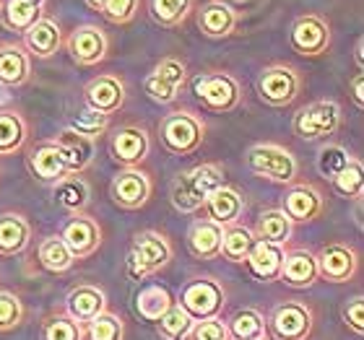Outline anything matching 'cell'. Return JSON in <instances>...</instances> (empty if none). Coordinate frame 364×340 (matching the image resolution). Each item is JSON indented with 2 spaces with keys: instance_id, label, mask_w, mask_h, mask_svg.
I'll list each match as a JSON object with an SVG mask.
<instances>
[{
  "instance_id": "30",
  "label": "cell",
  "mask_w": 364,
  "mask_h": 340,
  "mask_svg": "<svg viewBox=\"0 0 364 340\" xmlns=\"http://www.w3.org/2000/svg\"><path fill=\"white\" fill-rule=\"evenodd\" d=\"M221 234H224V229L216 226L213 221H208V219L196 221V224L190 226V234H188L190 252H193L198 260H213V257H219Z\"/></svg>"
},
{
  "instance_id": "5",
  "label": "cell",
  "mask_w": 364,
  "mask_h": 340,
  "mask_svg": "<svg viewBox=\"0 0 364 340\" xmlns=\"http://www.w3.org/2000/svg\"><path fill=\"white\" fill-rule=\"evenodd\" d=\"M245 161H247V169L255 177L276 182V185H291L299 174V164H296L294 153L276 143L252 146L250 151L245 153Z\"/></svg>"
},
{
  "instance_id": "40",
  "label": "cell",
  "mask_w": 364,
  "mask_h": 340,
  "mask_svg": "<svg viewBox=\"0 0 364 340\" xmlns=\"http://www.w3.org/2000/svg\"><path fill=\"white\" fill-rule=\"evenodd\" d=\"M68 130H73V133H78V136L91 138V141H94V138L105 136L107 130H109V117L102 114V112H97V109L84 106L81 112L70 114Z\"/></svg>"
},
{
  "instance_id": "8",
  "label": "cell",
  "mask_w": 364,
  "mask_h": 340,
  "mask_svg": "<svg viewBox=\"0 0 364 340\" xmlns=\"http://www.w3.org/2000/svg\"><path fill=\"white\" fill-rule=\"evenodd\" d=\"M341 128V106L331 99H320L294 114V133L302 141H328Z\"/></svg>"
},
{
  "instance_id": "36",
  "label": "cell",
  "mask_w": 364,
  "mask_h": 340,
  "mask_svg": "<svg viewBox=\"0 0 364 340\" xmlns=\"http://www.w3.org/2000/svg\"><path fill=\"white\" fill-rule=\"evenodd\" d=\"M331 187H333L336 195L346 197V200H354L359 203L364 195V167L359 159H351L346 167L338 174L331 177Z\"/></svg>"
},
{
  "instance_id": "48",
  "label": "cell",
  "mask_w": 364,
  "mask_h": 340,
  "mask_svg": "<svg viewBox=\"0 0 364 340\" xmlns=\"http://www.w3.org/2000/svg\"><path fill=\"white\" fill-rule=\"evenodd\" d=\"M144 91H146V97L151 99V102H156V104H172V102L180 97V91L167 84H161L154 73H149V76L144 78Z\"/></svg>"
},
{
  "instance_id": "12",
  "label": "cell",
  "mask_w": 364,
  "mask_h": 340,
  "mask_svg": "<svg viewBox=\"0 0 364 340\" xmlns=\"http://www.w3.org/2000/svg\"><path fill=\"white\" fill-rule=\"evenodd\" d=\"M63 239V244L68 247V252L73 255V260H86L102 247V226L99 221L89 213H73L65 224L63 231L58 234Z\"/></svg>"
},
{
  "instance_id": "16",
  "label": "cell",
  "mask_w": 364,
  "mask_h": 340,
  "mask_svg": "<svg viewBox=\"0 0 364 340\" xmlns=\"http://www.w3.org/2000/svg\"><path fill=\"white\" fill-rule=\"evenodd\" d=\"M149 151H151V138L144 128L138 125H125L112 136L109 141V153L112 159L122 167H141L146 159H149Z\"/></svg>"
},
{
  "instance_id": "38",
  "label": "cell",
  "mask_w": 364,
  "mask_h": 340,
  "mask_svg": "<svg viewBox=\"0 0 364 340\" xmlns=\"http://www.w3.org/2000/svg\"><path fill=\"white\" fill-rule=\"evenodd\" d=\"M149 11L151 18L167 29L180 26L193 11V0H149Z\"/></svg>"
},
{
  "instance_id": "14",
  "label": "cell",
  "mask_w": 364,
  "mask_h": 340,
  "mask_svg": "<svg viewBox=\"0 0 364 340\" xmlns=\"http://www.w3.org/2000/svg\"><path fill=\"white\" fill-rule=\"evenodd\" d=\"M281 211L287 213V219L291 224H310V221L320 219L326 211V200L320 187L310 185V182H299L284 192L281 197Z\"/></svg>"
},
{
  "instance_id": "46",
  "label": "cell",
  "mask_w": 364,
  "mask_h": 340,
  "mask_svg": "<svg viewBox=\"0 0 364 340\" xmlns=\"http://www.w3.org/2000/svg\"><path fill=\"white\" fill-rule=\"evenodd\" d=\"M185 340H229L227 322H221L219 317L193 322V327H190V333Z\"/></svg>"
},
{
  "instance_id": "1",
  "label": "cell",
  "mask_w": 364,
  "mask_h": 340,
  "mask_svg": "<svg viewBox=\"0 0 364 340\" xmlns=\"http://www.w3.org/2000/svg\"><path fill=\"white\" fill-rule=\"evenodd\" d=\"M224 169L219 164H200L185 174H177L172 187H169V200L180 213H196L203 208L205 197L224 187Z\"/></svg>"
},
{
  "instance_id": "49",
  "label": "cell",
  "mask_w": 364,
  "mask_h": 340,
  "mask_svg": "<svg viewBox=\"0 0 364 340\" xmlns=\"http://www.w3.org/2000/svg\"><path fill=\"white\" fill-rule=\"evenodd\" d=\"M341 317L349 330H354L357 335H364V299L362 296H354V299H349V302L343 304Z\"/></svg>"
},
{
  "instance_id": "39",
  "label": "cell",
  "mask_w": 364,
  "mask_h": 340,
  "mask_svg": "<svg viewBox=\"0 0 364 340\" xmlns=\"http://www.w3.org/2000/svg\"><path fill=\"white\" fill-rule=\"evenodd\" d=\"M39 340H84V325L68 314H50L39 327Z\"/></svg>"
},
{
  "instance_id": "2",
  "label": "cell",
  "mask_w": 364,
  "mask_h": 340,
  "mask_svg": "<svg viewBox=\"0 0 364 340\" xmlns=\"http://www.w3.org/2000/svg\"><path fill=\"white\" fill-rule=\"evenodd\" d=\"M227 304V288L213 275H196L182 286L177 296V307L188 314L193 322L219 317Z\"/></svg>"
},
{
  "instance_id": "3",
  "label": "cell",
  "mask_w": 364,
  "mask_h": 340,
  "mask_svg": "<svg viewBox=\"0 0 364 340\" xmlns=\"http://www.w3.org/2000/svg\"><path fill=\"white\" fill-rule=\"evenodd\" d=\"M172 260V244L159 231H141L136 234L128 250V275L136 280H144L154 273L164 270Z\"/></svg>"
},
{
  "instance_id": "25",
  "label": "cell",
  "mask_w": 364,
  "mask_h": 340,
  "mask_svg": "<svg viewBox=\"0 0 364 340\" xmlns=\"http://www.w3.org/2000/svg\"><path fill=\"white\" fill-rule=\"evenodd\" d=\"M26 164H29V172L39 182H47V185H55V182L68 174V169L63 164L60 151H58V146L53 141H45L37 148H31V153L26 156Z\"/></svg>"
},
{
  "instance_id": "29",
  "label": "cell",
  "mask_w": 364,
  "mask_h": 340,
  "mask_svg": "<svg viewBox=\"0 0 364 340\" xmlns=\"http://www.w3.org/2000/svg\"><path fill=\"white\" fill-rule=\"evenodd\" d=\"M55 200L68 213H84L91 203V187L81 174H65L53 185Z\"/></svg>"
},
{
  "instance_id": "19",
  "label": "cell",
  "mask_w": 364,
  "mask_h": 340,
  "mask_svg": "<svg viewBox=\"0 0 364 340\" xmlns=\"http://www.w3.org/2000/svg\"><path fill=\"white\" fill-rule=\"evenodd\" d=\"M65 312L70 319H76L78 325H86L94 317H99L102 312H107V296L99 286L91 283H81V286L70 288L65 296Z\"/></svg>"
},
{
  "instance_id": "24",
  "label": "cell",
  "mask_w": 364,
  "mask_h": 340,
  "mask_svg": "<svg viewBox=\"0 0 364 340\" xmlns=\"http://www.w3.org/2000/svg\"><path fill=\"white\" fill-rule=\"evenodd\" d=\"M31 57L21 45H0V86L6 89H18L29 81Z\"/></svg>"
},
{
  "instance_id": "41",
  "label": "cell",
  "mask_w": 364,
  "mask_h": 340,
  "mask_svg": "<svg viewBox=\"0 0 364 340\" xmlns=\"http://www.w3.org/2000/svg\"><path fill=\"white\" fill-rule=\"evenodd\" d=\"M86 340H122L125 338V322L112 312H102L99 317L84 325Z\"/></svg>"
},
{
  "instance_id": "4",
  "label": "cell",
  "mask_w": 364,
  "mask_h": 340,
  "mask_svg": "<svg viewBox=\"0 0 364 340\" xmlns=\"http://www.w3.org/2000/svg\"><path fill=\"white\" fill-rule=\"evenodd\" d=\"M161 146L172 156H190L196 153L205 141V122L193 112H172L159 122Z\"/></svg>"
},
{
  "instance_id": "51",
  "label": "cell",
  "mask_w": 364,
  "mask_h": 340,
  "mask_svg": "<svg viewBox=\"0 0 364 340\" xmlns=\"http://www.w3.org/2000/svg\"><path fill=\"white\" fill-rule=\"evenodd\" d=\"M354 60H357V70L362 73L364 70V39H357V47H354Z\"/></svg>"
},
{
  "instance_id": "42",
  "label": "cell",
  "mask_w": 364,
  "mask_h": 340,
  "mask_svg": "<svg viewBox=\"0 0 364 340\" xmlns=\"http://www.w3.org/2000/svg\"><path fill=\"white\" fill-rule=\"evenodd\" d=\"M190 327H193V319H190L177 304L156 322V330H159V335L164 340H185L190 333Z\"/></svg>"
},
{
  "instance_id": "28",
  "label": "cell",
  "mask_w": 364,
  "mask_h": 340,
  "mask_svg": "<svg viewBox=\"0 0 364 340\" xmlns=\"http://www.w3.org/2000/svg\"><path fill=\"white\" fill-rule=\"evenodd\" d=\"M29 141V122L18 109H0V156H16Z\"/></svg>"
},
{
  "instance_id": "35",
  "label": "cell",
  "mask_w": 364,
  "mask_h": 340,
  "mask_svg": "<svg viewBox=\"0 0 364 340\" xmlns=\"http://www.w3.org/2000/svg\"><path fill=\"white\" fill-rule=\"evenodd\" d=\"M37 257H39V265H42L47 273H55V275H58V273H68L70 268L76 265L73 255H70L68 247L63 244V239L58 234L45 236V239L39 242Z\"/></svg>"
},
{
  "instance_id": "9",
  "label": "cell",
  "mask_w": 364,
  "mask_h": 340,
  "mask_svg": "<svg viewBox=\"0 0 364 340\" xmlns=\"http://www.w3.org/2000/svg\"><path fill=\"white\" fill-rule=\"evenodd\" d=\"M302 91V78L291 65L276 62L263 68L258 78V94L268 106H289Z\"/></svg>"
},
{
  "instance_id": "33",
  "label": "cell",
  "mask_w": 364,
  "mask_h": 340,
  "mask_svg": "<svg viewBox=\"0 0 364 340\" xmlns=\"http://www.w3.org/2000/svg\"><path fill=\"white\" fill-rule=\"evenodd\" d=\"M175 304L177 302L172 299L169 288L159 286V283H151V286L141 288L136 296V312L146 322H159Z\"/></svg>"
},
{
  "instance_id": "44",
  "label": "cell",
  "mask_w": 364,
  "mask_h": 340,
  "mask_svg": "<svg viewBox=\"0 0 364 340\" xmlns=\"http://www.w3.org/2000/svg\"><path fill=\"white\" fill-rule=\"evenodd\" d=\"M23 322V302L11 291H0V333L16 330Z\"/></svg>"
},
{
  "instance_id": "11",
  "label": "cell",
  "mask_w": 364,
  "mask_h": 340,
  "mask_svg": "<svg viewBox=\"0 0 364 340\" xmlns=\"http://www.w3.org/2000/svg\"><path fill=\"white\" fill-rule=\"evenodd\" d=\"M289 47L302 57H320L331 47V26L315 13L299 16L289 29Z\"/></svg>"
},
{
  "instance_id": "7",
  "label": "cell",
  "mask_w": 364,
  "mask_h": 340,
  "mask_svg": "<svg viewBox=\"0 0 364 340\" xmlns=\"http://www.w3.org/2000/svg\"><path fill=\"white\" fill-rule=\"evenodd\" d=\"M266 322L273 340H310L315 330V312L302 302H281L273 307Z\"/></svg>"
},
{
  "instance_id": "50",
  "label": "cell",
  "mask_w": 364,
  "mask_h": 340,
  "mask_svg": "<svg viewBox=\"0 0 364 340\" xmlns=\"http://www.w3.org/2000/svg\"><path fill=\"white\" fill-rule=\"evenodd\" d=\"M349 89H351V99H354V104L362 109V106H364V76H362V73H357V76L351 78Z\"/></svg>"
},
{
  "instance_id": "31",
  "label": "cell",
  "mask_w": 364,
  "mask_h": 340,
  "mask_svg": "<svg viewBox=\"0 0 364 340\" xmlns=\"http://www.w3.org/2000/svg\"><path fill=\"white\" fill-rule=\"evenodd\" d=\"M252 234H255V239H260V242L284 247V244L291 239V234H294V224L287 219V213L281 211V208H271V211L260 213L258 226L252 229Z\"/></svg>"
},
{
  "instance_id": "21",
  "label": "cell",
  "mask_w": 364,
  "mask_h": 340,
  "mask_svg": "<svg viewBox=\"0 0 364 340\" xmlns=\"http://www.w3.org/2000/svg\"><path fill=\"white\" fill-rule=\"evenodd\" d=\"M284 247L279 244H268V242H260L255 239L252 244L250 255H247V268L260 283H273V280L281 278V268H284Z\"/></svg>"
},
{
  "instance_id": "43",
  "label": "cell",
  "mask_w": 364,
  "mask_h": 340,
  "mask_svg": "<svg viewBox=\"0 0 364 340\" xmlns=\"http://www.w3.org/2000/svg\"><path fill=\"white\" fill-rule=\"evenodd\" d=\"M354 159L343 146H338V143H326L323 148L318 151V172L323 174V177H333V174H338L341 172L349 161Z\"/></svg>"
},
{
  "instance_id": "53",
  "label": "cell",
  "mask_w": 364,
  "mask_h": 340,
  "mask_svg": "<svg viewBox=\"0 0 364 340\" xmlns=\"http://www.w3.org/2000/svg\"><path fill=\"white\" fill-rule=\"evenodd\" d=\"M23 3H31V6H37V8H45L47 0H23Z\"/></svg>"
},
{
  "instance_id": "17",
  "label": "cell",
  "mask_w": 364,
  "mask_h": 340,
  "mask_svg": "<svg viewBox=\"0 0 364 340\" xmlns=\"http://www.w3.org/2000/svg\"><path fill=\"white\" fill-rule=\"evenodd\" d=\"M84 99L89 109H97V112L112 117L125 104V84L114 73H102V76L91 78L89 84H86Z\"/></svg>"
},
{
  "instance_id": "52",
  "label": "cell",
  "mask_w": 364,
  "mask_h": 340,
  "mask_svg": "<svg viewBox=\"0 0 364 340\" xmlns=\"http://www.w3.org/2000/svg\"><path fill=\"white\" fill-rule=\"evenodd\" d=\"M107 3H109V0H86V6H89L91 11H99V13H102V8H105Z\"/></svg>"
},
{
  "instance_id": "13",
  "label": "cell",
  "mask_w": 364,
  "mask_h": 340,
  "mask_svg": "<svg viewBox=\"0 0 364 340\" xmlns=\"http://www.w3.org/2000/svg\"><path fill=\"white\" fill-rule=\"evenodd\" d=\"M151 190V177L144 169L128 167L117 172V177L109 185V195H112V200L120 205L122 211H138V208H144L149 203Z\"/></svg>"
},
{
  "instance_id": "26",
  "label": "cell",
  "mask_w": 364,
  "mask_h": 340,
  "mask_svg": "<svg viewBox=\"0 0 364 340\" xmlns=\"http://www.w3.org/2000/svg\"><path fill=\"white\" fill-rule=\"evenodd\" d=\"M31 242V226L21 213H0V257L21 255Z\"/></svg>"
},
{
  "instance_id": "18",
  "label": "cell",
  "mask_w": 364,
  "mask_h": 340,
  "mask_svg": "<svg viewBox=\"0 0 364 340\" xmlns=\"http://www.w3.org/2000/svg\"><path fill=\"white\" fill-rule=\"evenodd\" d=\"M245 208H247L245 197L240 195L235 187H229V185H224V187H219L216 192H211L203 203V211H205V216H208V221H213V224L221 229L240 224Z\"/></svg>"
},
{
  "instance_id": "10",
  "label": "cell",
  "mask_w": 364,
  "mask_h": 340,
  "mask_svg": "<svg viewBox=\"0 0 364 340\" xmlns=\"http://www.w3.org/2000/svg\"><path fill=\"white\" fill-rule=\"evenodd\" d=\"M315 265H318V278L328 280V283H349L359 275L362 260L351 244L333 242L326 244L315 255Z\"/></svg>"
},
{
  "instance_id": "32",
  "label": "cell",
  "mask_w": 364,
  "mask_h": 340,
  "mask_svg": "<svg viewBox=\"0 0 364 340\" xmlns=\"http://www.w3.org/2000/svg\"><path fill=\"white\" fill-rule=\"evenodd\" d=\"M229 340H271L268 335V322L258 309L245 307L227 322Z\"/></svg>"
},
{
  "instance_id": "45",
  "label": "cell",
  "mask_w": 364,
  "mask_h": 340,
  "mask_svg": "<svg viewBox=\"0 0 364 340\" xmlns=\"http://www.w3.org/2000/svg\"><path fill=\"white\" fill-rule=\"evenodd\" d=\"M151 73L159 78L161 84L172 86V89H177V91H180L182 84L188 81V68H185V62L177 60V57H164Z\"/></svg>"
},
{
  "instance_id": "20",
  "label": "cell",
  "mask_w": 364,
  "mask_h": 340,
  "mask_svg": "<svg viewBox=\"0 0 364 340\" xmlns=\"http://www.w3.org/2000/svg\"><path fill=\"white\" fill-rule=\"evenodd\" d=\"M53 143L58 146V151H60L63 164H65L68 174H84L91 161H94V153H97L91 138L78 136V133H73V130H68V128L63 130V133H58Z\"/></svg>"
},
{
  "instance_id": "23",
  "label": "cell",
  "mask_w": 364,
  "mask_h": 340,
  "mask_svg": "<svg viewBox=\"0 0 364 340\" xmlns=\"http://www.w3.org/2000/svg\"><path fill=\"white\" fill-rule=\"evenodd\" d=\"M237 26V13L235 8L227 6L224 0H211L200 8L198 13V29L208 39H224L229 37Z\"/></svg>"
},
{
  "instance_id": "27",
  "label": "cell",
  "mask_w": 364,
  "mask_h": 340,
  "mask_svg": "<svg viewBox=\"0 0 364 340\" xmlns=\"http://www.w3.org/2000/svg\"><path fill=\"white\" fill-rule=\"evenodd\" d=\"M289 288H310L318 283V265L315 255L307 250H294L284 255V268H281V278Z\"/></svg>"
},
{
  "instance_id": "6",
  "label": "cell",
  "mask_w": 364,
  "mask_h": 340,
  "mask_svg": "<svg viewBox=\"0 0 364 340\" xmlns=\"http://www.w3.org/2000/svg\"><path fill=\"white\" fill-rule=\"evenodd\" d=\"M193 94L211 112H232L242 102V89L227 70H205L193 81Z\"/></svg>"
},
{
  "instance_id": "34",
  "label": "cell",
  "mask_w": 364,
  "mask_h": 340,
  "mask_svg": "<svg viewBox=\"0 0 364 340\" xmlns=\"http://www.w3.org/2000/svg\"><path fill=\"white\" fill-rule=\"evenodd\" d=\"M252 244H255V234H252L250 226H242V224L227 226L224 234H221L219 257H224L229 263H245L252 250Z\"/></svg>"
},
{
  "instance_id": "15",
  "label": "cell",
  "mask_w": 364,
  "mask_h": 340,
  "mask_svg": "<svg viewBox=\"0 0 364 340\" xmlns=\"http://www.w3.org/2000/svg\"><path fill=\"white\" fill-rule=\"evenodd\" d=\"M65 50L73 57V62L91 68V65H99L107 57L109 42H107V34L99 26L84 23V26H76L70 31V37L65 39Z\"/></svg>"
},
{
  "instance_id": "47",
  "label": "cell",
  "mask_w": 364,
  "mask_h": 340,
  "mask_svg": "<svg viewBox=\"0 0 364 340\" xmlns=\"http://www.w3.org/2000/svg\"><path fill=\"white\" fill-rule=\"evenodd\" d=\"M138 13V0H109L105 8H102V16H105L109 23H130Z\"/></svg>"
},
{
  "instance_id": "37",
  "label": "cell",
  "mask_w": 364,
  "mask_h": 340,
  "mask_svg": "<svg viewBox=\"0 0 364 340\" xmlns=\"http://www.w3.org/2000/svg\"><path fill=\"white\" fill-rule=\"evenodd\" d=\"M0 13H3V26H6V29L26 34V31L42 18V8L31 6V3H23V0H6Z\"/></svg>"
},
{
  "instance_id": "22",
  "label": "cell",
  "mask_w": 364,
  "mask_h": 340,
  "mask_svg": "<svg viewBox=\"0 0 364 340\" xmlns=\"http://www.w3.org/2000/svg\"><path fill=\"white\" fill-rule=\"evenodd\" d=\"M60 47H63L60 26H58L53 18H45V16L23 34V50L29 53V57L34 55L39 60H47V57H53Z\"/></svg>"
}]
</instances>
